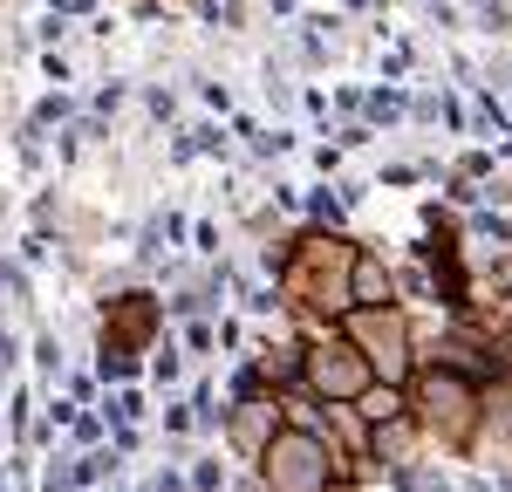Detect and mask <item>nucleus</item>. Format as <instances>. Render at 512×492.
<instances>
[{
  "label": "nucleus",
  "instance_id": "nucleus-3",
  "mask_svg": "<svg viewBox=\"0 0 512 492\" xmlns=\"http://www.w3.org/2000/svg\"><path fill=\"white\" fill-rule=\"evenodd\" d=\"M7 369H14V335L0 328V376H7Z\"/></svg>",
  "mask_w": 512,
  "mask_h": 492
},
{
  "label": "nucleus",
  "instance_id": "nucleus-1",
  "mask_svg": "<svg viewBox=\"0 0 512 492\" xmlns=\"http://www.w3.org/2000/svg\"><path fill=\"white\" fill-rule=\"evenodd\" d=\"M103 472H117V458H103V451H96V458H82V465H76V486H96Z\"/></svg>",
  "mask_w": 512,
  "mask_h": 492
},
{
  "label": "nucleus",
  "instance_id": "nucleus-2",
  "mask_svg": "<svg viewBox=\"0 0 512 492\" xmlns=\"http://www.w3.org/2000/svg\"><path fill=\"white\" fill-rule=\"evenodd\" d=\"M35 363H41V376H55V369H62V349H55V335H41V342H35Z\"/></svg>",
  "mask_w": 512,
  "mask_h": 492
}]
</instances>
